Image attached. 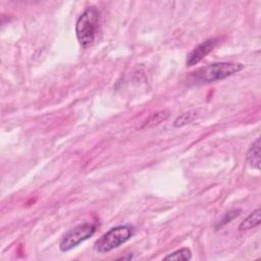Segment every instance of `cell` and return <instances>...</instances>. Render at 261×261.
I'll return each mask as SVG.
<instances>
[{
    "mask_svg": "<svg viewBox=\"0 0 261 261\" xmlns=\"http://www.w3.org/2000/svg\"><path fill=\"white\" fill-rule=\"evenodd\" d=\"M95 231H96V225L90 222H85L75 226L64 236L60 244L61 251L63 252L71 251L81 243L90 239L95 234Z\"/></svg>",
    "mask_w": 261,
    "mask_h": 261,
    "instance_id": "obj_4",
    "label": "cell"
},
{
    "mask_svg": "<svg viewBox=\"0 0 261 261\" xmlns=\"http://www.w3.org/2000/svg\"><path fill=\"white\" fill-rule=\"evenodd\" d=\"M243 69L244 66L237 63H215L193 72L190 79L195 84H209L224 80Z\"/></svg>",
    "mask_w": 261,
    "mask_h": 261,
    "instance_id": "obj_1",
    "label": "cell"
},
{
    "mask_svg": "<svg viewBox=\"0 0 261 261\" xmlns=\"http://www.w3.org/2000/svg\"><path fill=\"white\" fill-rule=\"evenodd\" d=\"M239 213H240V210H235V211H229L228 213H226L225 214V216L223 217V219L222 220H224V221H222V223H225V222H229L233 218H235L236 216H238L239 215Z\"/></svg>",
    "mask_w": 261,
    "mask_h": 261,
    "instance_id": "obj_11",
    "label": "cell"
},
{
    "mask_svg": "<svg viewBox=\"0 0 261 261\" xmlns=\"http://www.w3.org/2000/svg\"><path fill=\"white\" fill-rule=\"evenodd\" d=\"M133 236L134 227L130 224L112 227L95 242L94 249L99 253H107L128 242Z\"/></svg>",
    "mask_w": 261,
    "mask_h": 261,
    "instance_id": "obj_3",
    "label": "cell"
},
{
    "mask_svg": "<svg viewBox=\"0 0 261 261\" xmlns=\"http://www.w3.org/2000/svg\"><path fill=\"white\" fill-rule=\"evenodd\" d=\"M246 160L252 168L260 169V138H257L249 148L246 155Z\"/></svg>",
    "mask_w": 261,
    "mask_h": 261,
    "instance_id": "obj_6",
    "label": "cell"
},
{
    "mask_svg": "<svg viewBox=\"0 0 261 261\" xmlns=\"http://www.w3.org/2000/svg\"><path fill=\"white\" fill-rule=\"evenodd\" d=\"M218 44L217 38H210L197 45L187 56L186 65L193 67L202 62L209 53H211Z\"/></svg>",
    "mask_w": 261,
    "mask_h": 261,
    "instance_id": "obj_5",
    "label": "cell"
},
{
    "mask_svg": "<svg viewBox=\"0 0 261 261\" xmlns=\"http://www.w3.org/2000/svg\"><path fill=\"white\" fill-rule=\"evenodd\" d=\"M164 260H191L192 259V252L188 248H182L173 253L165 256Z\"/></svg>",
    "mask_w": 261,
    "mask_h": 261,
    "instance_id": "obj_9",
    "label": "cell"
},
{
    "mask_svg": "<svg viewBox=\"0 0 261 261\" xmlns=\"http://www.w3.org/2000/svg\"><path fill=\"white\" fill-rule=\"evenodd\" d=\"M168 111L166 110H161L159 112H156L154 114H152L149 120L146 122L144 127H151V126H155L160 124L162 121H165L168 118Z\"/></svg>",
    "mask_w": 261,
    "mask_h": 261,
    "instance_id": "obj_10",
    "label": "cell"
},
{
    "mask_svg": "<svg viewBox=\"0 0 261 261\" xmlns=\"http://www.w3.org/2000/svg\"><path fill=\"white\" fill-rule=\"evenodd\" d=\"M260 209H256L251 212L239 225L240 230H249L260 224Z\"/></svg>",
    "mask_w": 261,
    "mask_h": 261,
    "instance_id": "obj_7",
    "label": "cell"
},
{
    "mask_svg": "<svg viewBox=\"0 0 261 261\" xmlns=\"http://www.w3.org/2000/svg\"><path fill=\"white\" fill-rule=\"evenodd\" d=\"M100 25V14L95 8H89L78 19L76 24V35L80 45L84 48L95 41Z\"/></svg>",
    "mask_w": 261,
    "mask_h": 261,
    "instance_id": "obj_2",
    "label": "cell"
},
{
    "mask_svg": "<svg viewBox=\"0 0 261 261\" xmlns=\"http://www.w3.org/2000/svg\"><path fill=\"white\" fill-rule=\"evenodd\" d=\"M197 115H198V112L196 110H191V111L185 112L176 119L173 126L176 128H182L184 126H187L190 123H192L197 118Z\"/></svg>",
    "mask_w": 261,
    "mask_h": 261,
    "instance_id": "obj_8",
    "label": "cell"
}]
</instances>
